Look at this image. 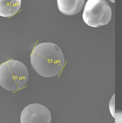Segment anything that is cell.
Returning <instances> with one entry per match:
<instances>
[{
    "label": "cell",
    "instance_id": "1",
    "mask_svg": "<svg viewBox=\"0 0 122 123\" xmlns=\"http://www.w3.org/2000/svg\"><path fill=\"white\" fill-rule=\"evenodd\" d=\"M30 60L35 72L44 78L57 76L65 64L64 57L61 49L52 42H43L37 45L32 52Z\"/></svg>",
    "mask_w": 122,
    "mask_h": 123
},
{
    "label": "cell",
    "instance_id": "2",
    "mask_svg": "<svg viewBox=\"0 0 122 123\" xmlns=\"http://www.w3.org/2000/svg\"><path fill=\"white\" fill-rule=\"evenodd\" d=\"M29 76L27 67L19 61L11 60L0 65V86L7 91L14 92L24 87Z\"/></svg>",
    "mask_w": 122,
    "mask_h": 123
},
{
    "label": "cell",
    "instance_id": "3",
    "mask_svg": "<svg viewBox=\"0 0 122 123\" xmlns=\"http://www.w3.org/2000/svg\"><path fill=\"white\" fill-rule=\"evenodd\" d=\"M112 18V10L105 0H88L84 8L82 18L88 25L98 28L107 24Z\"/></svg>",
    "mask_w": 122,
    "mask_h": 123
},
{
    "label": "cell",
    "instance_id": "4",
    "mask_svg": "<svg viewBox=\"0 0 122 123\" xmlns=\"http://www.w3.org/2000/svg\"><path fill=\"white\" fill-rule=\"evenodd\" d=\"M51 120L52 115L49 110L39 103L28 105L20 114L21 123H50Z\"/></svg>",
    "mask_w": 122,
    "mask_h": 123
},
{
    "label": "cell",
    "instance_id": "5",
    "mask_svg": "<svg viewBox=\"0 0 122 123\" xmlns=\"http://www.w3.org/2000/svg\"><path fill=\"white\" fill-rule=\"evenodd\" d=\"M85 0H57L59 11L64 15L73 16L78 13L83 7Z\"/></svg>",
    "mask_w": 122,
    "mask_h": 123
},
{
    "label": "cell",
    "instance_id": "6",
    "mask_svg": "<svg viewBox=\"0 0 122 123\" xmlns=\"http://www.w3.org/2000/svg\"><path fill=\"white\" fill-rule=\"evenodd\" d=\"M21 0H0V16L9 18L20 10Z\"/></svg>",
    "mask_w": 122,
    "mask_h": 123
},
{
    "label": "cell",
    "instance_id": "7",
    "mask_svg": "<svg viewBox=\"0 0 122 123\" xmlns=\"http://www.w3.org/2000/svg\"><path fill=\"white\" fill-rule=\"evenodd\" d=\"M109 1H110V2H113V3H114V2H115V0H108Z\"/></svg>",
    "mask_w": 122,
    "mask_h": 123
}]
</instances>
